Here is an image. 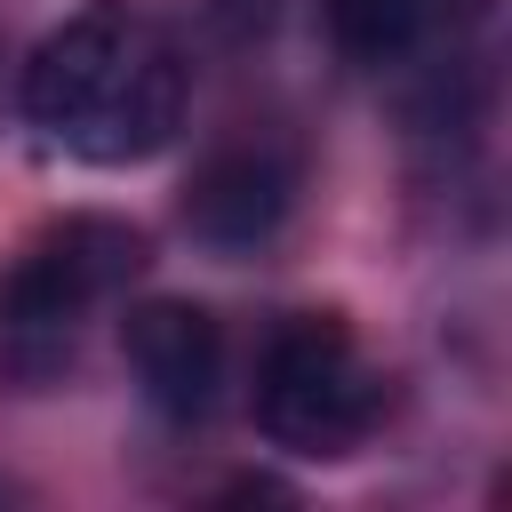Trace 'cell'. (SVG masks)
<instances>
[{"label":"cell","mask_w":512,"mask_h":512,"mask_svg":"<svg viewBox=\"0 0 512 512\" xmlns=\"http://www.w3.org/2000/svg\"><path fill=\"white\" fill-rule=\"evenodd\" d=\"M24 120L88 168L152 160L184 128V56L136 0H88L32 48Z\"/></svg>","instance_id":"cell-1"},{"label":"cell","mask_w":512,"mask_h":512,"mask_svg":"<svg viewBox=\"0 0 512 512\" xmlns=\"http://www.w3.org/2000/svg\"><path fill=\"white\" fill-rule=\"evenodd\" d=\"M384 416V376L368 368L344 312H288L256 360V432L288 456H352Z\"/></svg>","instance_id":"cell-2"},{"label":"cell","mask_w":512,"mask_h":512,"mask_svg":"<svg viewBox=\"0 0 512 512\" xmlns=\"http://www.w3.org/2000/svg\"><path fill=\"white\" fill-rule=\"evenodd\" d=\"M144 256L152 248H144V232L128 216L80 208V216L40 224L0 272V336L8 344H40V360H56L72 344V328L144 272Z\"/></svg>","instance_id":"cell-3"},{"label":"cell","mask_w":512,"mask_h":512,"mask_svg":"<svg viewBox=\"0 0 512 512\" xmlns=\"http://www.w3.org/2000/svg\"><path fill=\"white\" fill-rule=\"evenodd\" d=\"M120 352L168 424H200L224 392V328L192 296H144L120 320Z\"/></svg>","instance_id":"cell-4"},{"label":"cell","mask_w":512,"mask_h":512,"mask_svg":"<svg viewBox=\"0 0 512 512\" xmlns=\"http://www.w3.org/2000/svg\"><path fill=\"white\" fill-rule=\"evenodd\" d=\"M288 208H296V160L272 144H224L184 184V232L216 256L264 248L288 224Z\"/></svg>","instance_id":"cell-5"},{"label":"cell","mask_w":512,"mask_h":512,"mask_svg":"<svg viewBox=\"0 0 512 512\" xmlns=\"http://www.w3.org/2000/svg\"><path fill=\"white\" fill-rule=\"evenodd\" d=\"M320 8H328V40L352 64H400L488 16V0H320Z\"/></svg>","instance_id":"cell-6"}]
</instances>
